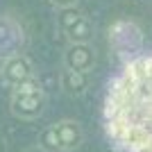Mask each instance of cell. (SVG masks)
Returning a JSON list of instances; mask_svg holds the SVG:
<instances>
[{"mask_svg": "<svg viewBox=\"0 0 152 152\" xmlns=\"http://www.w3.org/2000/svg\"><path fill=\"white\" fill-rule=\"evenodd\" d=\"M102 121L121 152H152V52L125 59L107 84Z\"/></svg>", "mask_w": 152, "mask_h": 152, "instance_id": "1", "label": "cell"}, {"mask_svg": "<svg viewBox=\"0 0 152 152\" xmlns=\"http://www.w3.org/2000/svg\"><path fill=\"white\" fill-rule=\"evenodd\" d=\"M59 84H61V89L68 95H82L84 91L89 89V73L64 68L61 77H59Z\"/></svg>", "mask_w": 152, "mask_h": 152, "instance_id": "9", "label": "cell"}, {"mask_svg": "<svg viewBox=\"0 0 152 152\" xmlns=\"http://www.w3.org/2000/svg\"><path fill=\"white\" fill-rule=\"evenodd\" d=\"M95 66V55L89 43H70L64 50V68L91 73Z\"/></svg>", "mask_w": 152, "mask_h": 152, "instance_id": "8", "label": "cell"}, {"mask_svg": "<svg viewBox=\"0 0 152 152\" xmlns=\"http://www.w3.org/2000/svg\"><path fill=\"white\" fill-rule=\"evenodd\" d=\"M25 48V30L9 14H0V61L20 55Z\"/></svg>", "mask_w": 152, "mask_h": 152, "instance_id": "6", "label": "cell"}, {"mask_svg": "<svg viewBox=\"0 0 152 152\" xmlns=\"http://www.w3.org/2000/svg\"><path fill=\"white\" fill-rule=\"evenodd\" d=\"M52 5L57 7V9H64V7H75L77 0H50Z\"/></svg>", "mask_w": 152, "mask_h": 152, "instance_id": "10", "label": "cell"}, {"mask_svg": "<svg viewBox=\"0 0 152 152\" xmlns=\"http://www.w3.org/2000/svg\"><path fill=\"white\" fill-rule=\"evenodd\" d=\"M57 27L70 43H89L93 39V23L75 7H64L57 12Z\"/></svg>", "mask_w": 152, "mask_h": 152, "instance_id": "5", "label": "cell"}, {"mask_svg": "<svg viewBox=\"0 0 152 152\" xmlns=\"http://www.w3.org/2000/svg\"><path fill=\"white\" fill-rule=\"evenodd\" d=\"M84 132L77 121H59L48 125L39 136V145L45 152H73L82 145Z\"/></svg>", "mask_w": 152, "mask_h": 152, "instance_id": "2", "label": "cell"}, {"mask_svg": "<svg viewBox=\"0 0 152 152\" xmlns=\"http://www.w3.org/2000/svg\"><path fill=\"white\" fill-rule=\"evenodd\" d=\"M25 152H45V150H43V148H41V145H34V148H27Z\"/></svg>", "mask_w": 152, "mask_h": 152, "instance_id": "11", "label": "cell"}, {"mask_svg": "<svg viewBox=\"0 0 152 152\" xmlns=\"http://www.w3.org/2000/svg\"><path fill=\"white\" fill-rule=\"evenodd\" d=\"M0 152H7V145H5V139L0 136Z\"/></svg>", "mask_w": 152, "mask_h": 152, "instance_id": "12", "label": "cell"}, {"mask_svg": "<svg viewBox=\"0 0 152 152\" xmlns=\"http://www.w3.org/2000/svg\"><path fill=\"white\" fill-rule=\"evenodd\" d=\"M0 77H2V82L14 89V86H18V84L27 82L34 77V64L20 52V55H14V57L5 59L2 61V68H0Z\"/></svg>", "mask_w": 152, "mask_h": 152, "instance_id": "7", "label": "cell"}, {"mask_svg": "<svg viewBox=\"0 0 152 152\" xmlns=\"http://www.w3.org/2000/svg\"><path fill=\"white\" fill-rule=\"evenodd\" d=\"M107 39L111 50L118 57L132 59L136 55H141V50H143V32L134 20H127V18L114 20L107 30Z\"/></svg>", "mask_w": 152, "mask_h": 152, "instance_id": "4", "label": "cell"}, {"mask_svg": "<svg viewBox=\"0 0 152 152\" xmlns=\"http://www.w3.org/2000/svg\"><path fill=\"white\" fill-rule=\"evenodd\" d=\"M9 107H12V114L16 118H25V121H32V118H39L45 109V93L41 89L37 77H32L27 82L14 86L12 100H9Z\"/></svg>", "mask_w": 152, "mask_h": 152, "instance_id": "3", "label": "cell"}]
</instances>
